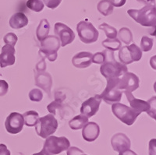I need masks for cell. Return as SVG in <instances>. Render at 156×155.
Returning a JSON list of instances; mask_svg holds the SVG:
<instances>
[{
    "label": "cell",
    "mask_w": 156,
    "mask_h": 155,
    "mask_svg": "<svg viewBox=\"0 0 156 155\" xmlns=\"http://www.w3.org/2000/svg\"><path fill=\"white\" fill-rule=\"evenodd\" d=\"M23 125V115L18 112L10 113L5 122V129L10 134H17L21 132Z\"/></svg>",
    "instance_id": "8fae6325"
},
{
    "label": "cell",
    "mask_w": 156,
    "mask_h": 155,
    "mask_svg": "<svg viewBox=\"0 0 156 155\" xmlns=\"http://www.w3.org/2000/svg\"><path fill=\"white\" fill-rule=\"evenodd\" d=\"M109 1L115 7H121L122 5H124L126 2V0H109Z\"/></svg>",
    "instance_id": "f35d334b"
},
{
    "label": "cell",
    "mask_w": 156,
    "mask_h": 155,
    "mask_svg": "<svg viewBox=\"0 0 156 155\" xmlns=\"http://www.w3.org/2000/svg\"><path fill=\"white\" fill-rule=\"evenodd\" d=\"M105 59H106V55L105 51H103L102 52H97L92 55V62L95 64L102 65L105 62Z\"/></svg>",
    "instance_id": "1f68e13d"
},
{
    "label": "cell",
    "mask_w": 156,
    "mask_h": 155,
    "mask_svg": "<svg viewBox=\"0 0 156 155\" xmlns=\"http://www.w3.org/2000/svg\"><path fill=\"white\" fill-rule=\"evenodd\" d=\"M9 89V84L7 82L2 79H0V97H2L7 93Z\"/></svg>",
    "instance_id": "d590c367"
},
{
    "label": "cell",
    "mask_w": 156,
    "mask_h": 155,
    "mask_svg": "<svg viewBox=\"0 0 156 155\" xmlns=\"http://www.w3.org/2000/svg\"><path fill=\"white\" fill-rule=\"evenodd\" d=\"M64 98H65V97H62V98H60V97L58 98V97H56L54 101L51 102L48 106H47V109H48V111H49L50 113H51L53 115H55L56 109L62 108V100H63Z\"/></svg>",
    "instance_id": "f1b7e54d"
},
{
    "label": "cell",
    "mask_w": 156,
    "mask_h": 155,
    "mask_svg": "<svg viewBox=\"0 0 156 155\" xmlns=\"http://www.w3.org/2000/svg\"><path fill=\"white\" fill-rule=\"evenodd\" d=\"M127 13L141 26H151L155 28L156 9L154 5H145L140 9H129Z\"/></svg>",
    "instance_id": "6da1fadb"
},
{
    "label": "cell",
    "mask_w": 156,
    "mask_h": 155,
    "mask_svg": "<svg viewBox=\"0 0 156 155\" xmlns=\"http://www.w3.org/2000/svg\"><path fill=\"white\" fill-rule=\"evenodd\" d=\"M153 47V40L147 36H143L140 41V50L143 51H149Z\"/></svg>",
    "instance_id": "f546056e"
},
{
    "label": "cell",
    "mask_w": 156,
    "mask_h": 155,
    "mask_svg": "<svg viewBox=\"0 0 156 155\" xmlns=\"http://www.w3.org/2000/svg\"><path fill=\"white\" fill-rule=\"evenodd\" d=\"M76 31L80 41L85 44H91L98 41V31L91 23L80 21L76 25Z\"/></svg>",
    "instance_id": "ba28073f"
},
{
    "label": "cell",
    "mask_w": 156,
    "mask_h": 155,
    "mask_svg": "<svg viewBox=\"0 0 156 155\" xmlns=\"http://www.w3.org/2000/svg\"><path fill=\"white\" fill-rule=\"evenodd\" d=\"M102 45L105 47V48H107L108 50L110 51H117V50H119V48H121V41H119L118 38H114V39H108L107 38L106 40L102 41Z\"/></svg>",
    "instance_id": "484cf974"
},
{
    "label": "cell",
    "mask_w": 156,
    "mask_h": 155,
    "mask_svg": "<svg viewBox=\"0 0 156 155\" xmlns=\"http://www.w3.org/2000/svg\"><path fill=\"white\" fill-rule=\"evenodd\" d=\"M119 155H137L134 151L133 150H124V151H122V152H119Z\"/></svg>",
    "instance_id": "b9f144b4"
},
{
    "label": "cell",
    "mask_w": 156,
    "mask_h": 155,
    "mask_svg": "<svg viewBox=\"0 0 156 155\" xmlns=\"http://www.w3.org/2000/svg\"><path fill=\"white\" fill-rule=\"evenodd\" d=\"M58 128V122L53 114H47L44 117L38 118L35 125L37 134L41 138L46 139L56 131Z\"/></svg>",
    "instance_id": "3957f363"
},
{
    "label": "cell",
    "mask_w": 156,
    "mask_h": 155,
    "mask_svg": "<svg viewBox=\"0 0 156 155\" xmlns=\"http://www.w3.org/2000/svg\"><path fill=\"white\" fill-rule=\"evenodd\" d=\"M139 83L140 80L138 76L133 72H126L122 75V77L119 78L118 88L132 93L138 88Z\"/></svg>",
    "instance_id": "7c38bea8"
},
{
    "label": "cell",
    "mask_w": 156,
    "mask_h": 155,
    "mask_svg": "<svg viewBox=\"0 0 156 155\" xmlns=\"http://www.w3.org/2000/svg\"><path fill=\"white\" fill-rule=\"evenodd\" d=\"M82 129V136L87 142H93L99 136L100 128L96 122H87Z\"/></svg>",
    "instance_id": "e0dca14e"
},
{
    "label": "cell",
    "mask_w": 156,
    "mask_h": 155,
    "mask_svg": "<svg viewBox=\"0 0 156 155\" xmlns=\"http://www.w3.org/2000/svg\"><path fill=\"white\" fill-rule=\"evenodd\" d=\"M67 150V155H78L83 153V150L76 147V146H71V147L68 148Z\"/></svg>",
    "instance_id": "8d00e7d4"
},
{
    "label": "cell",
    "mask_w": 156,
    "mask_h": 155,
    "mask_svg": "<svg viewBox=\"0 0 156 155\" xmlns=\"http://www.w3.org/2000/svg\"><path fill=\"white\" fill-rule=\"evenodd\" d=\"M33 155H44V153H42V152H39V153H34Z\"/></svg>",
    "instance_id": "7bdbcfd3"
},
{
    "label": "cell",
    "mask_w": 156,
    "mask_h": 155,
    "mask_svg": "<svg viewBox=\"0 0 156 155\" xmlns=\"http://www.w3.org/2000/svg\"><path fill=\"white\" fill-rule=\"evenodd\" d=\"M98 28L105 32V35L107 36V37H108V39L116 38L117 30L116 29L114 28L113 26H109V25L107 24V23H103L100 25Z\"/></svg>",
    "instance_id": "4316f807"
},
{
    "label": "cell",
    "mask_w": 156,
    "mask_h": 155,
    "mask_svg": "<svg viewBox=\"0 0 156 155\" xmlns=\"http://www.w3.org/2000/svg\"><path fill=\"white\" fill-rule=\"evenodd\" d=\"M60 48V41L57 36L48 35L41 41L39 52L46 57L50 62H54L57 58V51Z\"/></svg>",
    "instance_id": "5b68a950"
},
{
    "label": "cell",
    "mask_w": 156,
    "mask_h": 155,
    "mask_svg": "<svg viewBox=\"0 0 156 155\" xmlns=\"http://www.w3.org/2000/svg\"><path fill=\"white\" fill-rule=\"evenodd\" d=\"M16 50L13 46L10 44H5L2 48L0 54V67L5 68L9 65H12L16 62L15 57Z\"/></svg>",
    "instance_id": "5bb4252c"
},
{
    "label": "cell",
    "mask_w": 156,
    "mask_h": 155,
    "mask_svg": "<svg viewBox=\"0 0 156 155\" xmlns=\"http://www.w3.org/2000/svg\"><path fill=\"white\" fill-rule=\"evenodd\" d=\"M101 73L106 79H114V78H119L122 76L125 72H128L127 67L126 65L118 62L115 59L105 62L101 65Z\"/></svg>",
    "instance_id": "52a82bcc"
},
{
    "label": "cell",
    "mask_w": 156,
    "mask_h": 155,
    "mask_svg": "<svg viewBox=\"0 0 156 155\" xmlns=\"http://www.w3.org/2000/svg\"><path fill=\"white\" fill-rule=\"evenodd\" d=\"M111 144L115 151L122 152L129 150L131 143L130 139L126 134L117 133L115 134L111 139Z\"/></svg>",
    "instance_id": "9a60e30c"
},
{
    "label": "cell",
    "mask_w": 156,
    "mask_h": 155,
    "mask_svg": "<svg viewBox=\"0 0 156 155\" xmlns=\"http://www.w3.org/2000/svg\"><path fill=\"white\" fill-rule=\"evenodd\" d=\"M50 31V24L48 23V19H42L40 21L38 26L36 30V36L40 42L42 41L44 38H46L48 36Z\"/></svg>",
    "instance_id": "44dd1931"
},
{
    "label": "cell",
    "mask_w": 156,
    "mask_h": 155,
    "mask_svg": "<svg viewBox=\"0 0 156 155\" xmlns=\"http://www.w3.org/2000/svg\"><path fill=\"white\" fill-rule=\"evenodd\" d=\"M112 111L116 118L127 125H133L140 114L130 107L121 103H115L112 104Z\"/></svg>",
    "instance_id": "8992f818"
},
{
    "label": "cell",
    "mask_w": 156,
    "mask_h": 155,
    "mask_svg": "<svg viewBox=\"0 0 156 155\" xmlns=\"http://www.w3.org/2000/svg\"><path fill=\"white\" fill-rule=\"evenodd\" d=\"M88 122V118L84 115H76L74 118H72L69 122V125L70 129L73 130H78V129H82L86 124Z\"/></svg>",
    "instance_id": "7402d4cb"
},
{
    "label": "cell",
    "mask_w": 156,
    "mask_h": 155,
    "mask_svg": "<svg viewBox=\"0 0 156 155\" xmlns=\"http://www.w3.org/2000/svg\"><path fill=\"white\" fill-rule=\"evenodd\" d=\"M155 100H156V97L155 96H154V97H151L150 100L147 101V102L149 103V104H150V108H149V111L148 112H147V114L150 115V116L151 117V118H153L154 119H155L156 117H155Z\"/></svg>",
    "instance_id": "836d02e7"
},
{
    "label": "cell",
    "mask_w": 156,
    "mask_h": 155,
    "mask_svg": "<svg viewBox=\"0 0 156 155\" xmlns=\"http://www.w3.org/2000/svg\"><path fill=\"white\" fill-rule=\"evenodd\" d=\"M62 0H43V3L49 9H54L57 8L61 3Z\"/></svg>",
    "instance_id": "e575fe53"
},
{
    "label": "cell",
    "mask_w": 156,
    "mask_h": 155,
    "mask_svg": "<svg viewBox=\"0 0 156 155\" xmlns=\"http://www.w3.org/2000/svg\"><path fill=\"white\" fill-rule=\"evenodd\" d=\"M9 24L12 29L23 28L28 24V19L23 12H16L9 19Z\"/></svg>",
    "instance_id": "ffe728a7"
},
{
    "label": "cell",
    "mask_w": 156,
    "mask_h": 155,
    "mask_svg": "<svg viewBox=\"0 0 156 155\" xmlns=\"http://www.w3.org/2000/svg\"><path fill=\"white\" fill-rule=\"evenodd\" d=\"M149 154L155 155V139H152L149 143Z\"/></svg>",
    "instance_id": "74e56055"
},
{
    "label": "cell",
    "mask_w": 156,
    "mask_h": 155,
    "mask_svg": "<svg viewBox=\"0 0 156 155\" xmlns=\"http://www.w3.org/2000/svg\"><path fill=\"white\" fill-rule=\"evenodd\" d=\"M55 36L58 37L61 42V46L65 47L67 44H71L74 41L75 33L73 30L69 28L64 23L58 22L55 24Z\"/></svg>",
    "instance_id": "30bf717a"
},
{
    "label": "cell",
    "mask_w": 156,
    "mask_h": 155,
    "mask_svg": "<svg viewBox=\"0 0 156 155\" xmlns=\"http://www.w3.org/2000/svg\"><path fill=\"white\" fill-rule=\"evenodd\" d=\"M3 41L5 43V44H10V45L14 47L15 44L18 41L17 36L13 33H8L3 37Z\"/></svg>",
    "instance_id": "d6a6232c"
},
{
    "label": "cell",
    "mask_w": 156,
    "mask_h": 155,
    "mask_svg": "<svg viewBox=\"0 0 156 155\" xmlns=\"http://www.w3.org/2000/svg\"><path fill=\"white\" fill-rule=\"evenodd\" d=\"M92 54L88 51L77 53L72 58V63L76 68L84 69L90 66L92 63Z\"/></svg>",
    "instance_id": "ac0fdd59"
},
{
    "label": "cell",
    "mask_w": 156,
    "mask_h": 155,
    "mask_svg": "<svg viewBox=\"0 0 156 155\" xmlns=\"http://www.w3.org/2000/svg\"><path fill=\"white\" fill-rule=\"evenodd\" d=\"M136 1L142 4H145L146 5H153L155 2V0H136Z\"/></svg>",
    "instance_id": "60d3db41"
},
{
    "label": "cell",
    "mask_w": 156,
    "mask_h": 155,
    "mask_svg": "<svg viewBox=\"0 0 156 155\" xmlns=\"http://www.w3.org/2000/svg\"><path fill=\"white\" fill-rule=\"evenodd\" d=\"M97 9L103 16H107L112 14L113 12V5L111 4L109 0H101L98 4Z\"/></svg>",
    "instance_id": "cb8c5ba5"
},
{
    "label": "cell",
    "mask_w": 156,
    "mask_h": 155,
    "mask_svg": "<svg viewBox=\"0 0 156 155\" xmlns=\"http://www.w3.org/2000/svg\"><path fill=\"white\" fill-rule=\"evenodd\" d=\"M36 85L44 90L51 96V88L52 85V79L49 73L46 72H39L35 75Z\"/></svg>",
    "instance_id": "d6986e66"
},
{
    "label": "cell",
    "mask_w": 156,
    "mask_h": 155,
    "mask_svg": "<svg viewBox=\"0 0 156 155\" xmlns=\"http://www.w3.org/2000/svg\"><path fill=\"white\" fill-rule=\"evenodd\" d=\"M101 99L99 95H95L94 97H90L82 104L80 107V113L82 115L90 118L96 114L99 109Z\"/></svg>",
    "instance_id": "4fadbf2b"
},
{
    "label": "cell",
    "mask_w": 156,
    "mask_h": 155,
    "mask_svg": "<svg viewBox=\"0 0 156 155\" xmlns=\"http://www.w3.org/2000/svg\"><path fill=\"white\" fill-rule=\"evenodd\" d=\"M78 155H87V154H84L83 153H80V154H78Z\"/></svg>",
    "instance_id": "ee69618b"
},
{
    "label": "cell",
    "mask_w": 156,
    "mask_h": 155,
    "mask_svg": "<svg viewBox=\"0 0 156 155\" xmlns=\"http://www.w3.org/2000/svg\"><path fill=\"white\" fill-rule=\"evenodd\" d=\"M119 36V40L122 41V42L126 44H129V43L133 41V34L130 30L126 27H122L119 30V33H117Z\"/></svg>",
    "instance_id": "d4e9b609"
},
{
    "label": "cell",
    "mask_w": 156,
    "mask_h": 155,
    "mask_svg": "<svg viewBox=\"0 0 156 155\" xmlns=\"http://www.w3.org/2000/svg\"><path fill=\"white\" fill-rule=\"evenodd\" d=\"M142 58V51L136 44L123 46L119 48V58L121 63L128 65L133 62H138Z\"/></svg>",
    "instance_id": "9c48e42d"
},
{
    "label": "cell",
    "mask_w": 156,
    "mask_h": 155,
    "mask_svg": "<svg viewBox=\"0 0 156 155\" xmlns=\"http://www.w3.org/2000/svg\"><path fill=\"white\" fill-rule=\"evenodd\" d=\"M26 5L28 9L34 12H41L44 9V3L41 0H27Z\"/></svg>",
    "instance_id": "83f0119b"
},
{
    "label": "cell",
    "mask_w": 156,
    "mask_h": 155,
    "mask_svg": "<svg viewBox=\"0 0 156 155\" xmlns=\"http://www.w3.org/2000/svg\"><path fill=\"white\" fill-rule=\"evenodd\" d=\"M0 155H11L10 151L8 150L5 144H0Z\"/></svg>",
    "instance_id": "ab89813d"
},
{
    "label": "cell",
    "mask_w": 156,
    "mask_h": 155,
    "mask_svg": "<svg viewBox=\"0 0 156 155\" xmlns=\"http://www.w3.org/2000/svg\"><path fill=\"white\" fill-rule=\"evenodd\" d=\"M124 93L126 94V98H127L128 101L129 102V105H130V107L132 109L134 110L136 112L139 113V114L142 112H148L149 108H150V104L147 101L136 98V97H133V95L130 92L125 91Z\"/></svg>",
    "instance_id": "2e32d148"
},
{
    "label": "cell",
    "mask_w": 156,
    "mask_h": 155,
    "mask_svg": "<svg viewBox=\"0 0 156 155\" xmlns=\"http://www.w3.org/2000/svg\"><path fill=\"white\" fill-rule=\"evenodd\" d=\"M118 83L119 78L107 79V86L99 95L101 100L108 104L119 103L122 98V92L118 88Z\"/></svg>",
    "instance_id": "277c9868"
},
{
    "label": "cell",
    "mask_w": 156,
    "mask_h": 155,
    "mask_svg": "<svg viewBox=\"0 0 156 155\" xmlns=\"http://www.w3.org/2000/svg\"><path fill=\"white\" fill-rule=\"evenodd\" d=\"M69 146L70 143L65 136L57 137L51 136L46 138L41 152L44 155H56L66 150Z\"/></svg>",
    "instance_id": "7a4b0ae2"
},
{
    "label": "cell",
    "mask_w": 156,
    "mask_h": 155,
    "mask_svg": "<svg viewBox=\"0 0 156 155\" xmlns=\"http://www.w3.org/2000/svg\"><path fill=\"white\" fill-rule=\"evenodd\" d=\"M23 118L24 125L29 127L35 126L36 124L37 123V121H38L39 114L37 111L30 110V111H26L23 114Z\"/></svg>",
    "instance_id": "603a6c76"
},
{
    "label": "cell",
    "mask_w": 156,
    "mask_h": 155,
    "mask_svg": "<svg viewBox=\"0 0 156 155\" xmlns=\"http://www.w3.org/2000/svg\"><path fill=\"white\" fill-rule=\"evenodd\" d=\"M29 98L32 101L34 102H39L43 98V93L41 90L39 89H33L29 93Z\"/></svg>",
    "instance_id": "4dcf8cb0"
}]
</instances>
